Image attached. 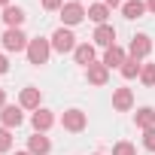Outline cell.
<instances>
[{
	"mask_svg": "<svg viewBox=\"0 0 155 155\" xmlns=\"http://www.w3.org/2000/svg\"><path fill=\"white\" fill-rule=\"evenodd\" d=\"M15 155H31V152H15Z\"/></svg>",
	"mask_w": 155,
	"mask_h": 155,
	"instance_id": "obj_31",
	"label": "cell"
},
{
	"mask_svg": "<svg viewBox=\"0 0 155 155\" xmlns=\"http://www.w3.org/2000/svg\"><path fill=\"white\" fill-rule=\"evenodd\" d=\"M113 155H137V146L128 143V140H119V143L113 146Z\"/></svg>",
	"mask_w": 155,
	"mask_h": 155,
	"instance_id": "obj_22",
	"label": "cell"
},
{
	"mask_svg": "<svg viewBox=\"0 0 155 155\" xmlns=\"http://www.w3.org/2000/svg\"><path fill=\"white\" fill-rule=\"evenodd\" d=\"M88 18H91L94 25H107V18H110V6H107V3H91V6H88Z\"/></svg>",
	"mask_w": 155,
	"mask_h": 155,
	"instance_id": "obj_19",
	"label": "cell"
},
{
	"mask_svg": "<svg viewBox=\"0 0 155 155\" xmlns=\"http://www.w3.org/2000/svg\"><path fill=\"white\" fill-rule=\"evenodd\" d=\"M49 55H52V43H49V40L34 37V40L28 43V61H31L34 67H43V64L49 61Z\"/></svg>",
	"mask_w": 155,
	"mask_h": 155,
	"instance_id": "obj_3",
	"label": "cell"
},
{
	"mask_svg": "<svg viewBox=\"0 0 155 155\" xmlns=\"http://www.w3.org/2000/svg\"><path fill=\"white\" fill-rule=\"evenodd\" d=\"M143 149H149V152H155V128H149V131H143Z\"/></svg>",
	"mask_w": 155,
	"mask_h": 155,
	"instance_id": "obj_24",
	"label": "cell"
},
{
	"mask_svg": "<svg viewBox=\"0 0 155 155\" xmlns=\"http://www.w3.org/2000/svg\"><path fill=\"white\" fill-rule=\"evenodd\" d=\"M61 125H64V131H70V134H79V131H85V125H88V116H85L79 107H70V110H64V116H61Z\"/></svg>",
	"mask_w": 155,
	"mask_h": 155,
	"instance_id": "obj_5",
	"label": "cell"
},
{
	"mask_svg": "<svg viewBox=\"0 0 155 155\" xmlns=\"http://www.w3.org/2000/svg\"><path fill=\"white\" fill-rule=\"evenodd\" d=\"M88 18V9L82 3H76V0H70V3L61 6V25L64 28H76V25H82Z\"/></svg>",
	"mask_w": 155,
	"mask_h": 155,
	"instance_id": "obj_4",
	"label": "cell"
},
{
	"mask_svg": "<svg viewBox=\"0 0 155 155\" xmlns=\"http://www.w3.org/2000/svg\"><path fill=\"white\" fill-rule=\"evenodd\" d=\"M146 12H152V15H155V0H146Z\"/></svg>",
	"mask_w": 155,
	"mask_h": 155,
	"instance_id": "obj_28",
	"label": "cell"
},
{
	"mask_svg": "<svg viewBox=\"0 0 155 155\" xmlns=\"http://www.w3.org/2000/svg\"><path fill=\"white\" fill-rule=\"evenodd\" d=\"M0 18H3V25H6V28H21L28 15H25V9H21V6H12V3H9V6L3 9V15H0Z\"/></svg>",
	"mask_w": 155,
	"mask_h": 155,
	"instance_id": "obj_16",
	"label": "cell"
},
{
	"mask_svg": "<svg viewBox=\"0 0 155 155\" xmlns=\"http://www.w3.org/2000/svg\"><path fill=\"white\" fill-rule=\"evenodd\" d=\"M40 104H43L40 88H34V85L21 88V94H18V107H21V110H40Z\"/></svg>",
	"mask_w": 155,
	"mask_h": 155,
	"instance_id": "obj_11",
	"label": "cell"
},
{
	"mask_svg": "<svg viewBox=\"0 0 155 155\" xmlns=\"http://www.w3.org/2000/svg\"><path fill=\"white\" fill-rule=\"evenodd\" d=\"M140 70H143V64H140V61H134V58H128V61L119 67L122 79H140Z\"/></svg>",
	"mask_w": 155,
	"mask_h": 155,
	"instance_id": "obj_20",
	"label": "cell"
},
{
	"mask_svg": "<svg viewBox=\"0 0 155 155\" xmlns=\"http://www.w3.org/2000/svg\"><path fill=\"white\" fill-rule=\"evenodd\" d=\"M94 155H104V152H94Z\"/></svg>",
	"mask_w": 155,
	"mask_h": 155,
	"instance_id": "obj_32",
	"label": "cell"
},
{
	"mask_svg": "<svg viewBox=\"0 0 155 155\" xmlns=\"http://www.w3.org/2000/svg\"><path fill=\"white\" fill-rule=\"evenodd\" d=\"M122 15L125 18H143L146 15V3H143V0H125V3H122Z\"/></svg>",
	"mask_w": 155,
	"mask_h": 155,
	"instance_id": "obj_18",
	"label": "cell"
},
{
	"mask_svg": "<svg viewBox=\"0 0 155 155\" xmlns=\"http://www.w3.org/2000/svg\"><path fill=\"white\" fill-rule=\"evenodd\" d=\"M28 152H31V155H49V152H52V140H49L46 134H37V131H34V134L28 137Z\"/></svg>",
	"mask_w": 155,
	"mask_h": 155,
	"instance_id": "obj_13",
	"label": "cell"
},
{
	"mask_svg": "<svg viewBox=\"0 0 155 155\" xmlns=\"http://www.w3.org/2000/svg\"><path fill=\"white\" fill-rule=\"evenodd\" d=\"M0 43H3V49H6V52H28L31 37H28L21 28H6V31H3V37H0Z\"/></svg>",
	"mask_w": 155,
	"mask_h": 155,
	"instance_id": "obj_1",
	"label": "cell"
},
{
	"mask_svg": "<svg viewBox=\"0 0 155 155\" xmlns=\"http://www.w3.org/2000/svg\"><path fill=\"white\" fill-rule=\"evenodd\" d=\"M101 3H107V6L113 9V6H122V0H101Z\"/></svg>",
	"mask_w": 155,
	"mask_h": 155,
	"instance_id": "obj_27",
	"label": "cell"
},
{
	"mask_svg": "<svg viewBox=\"0 0 155 155\" xmlns=\"http://www.w3.org/2000/svg\"><path fill=\"white\" fill-rule=\"evenodd\" d=\"M131 107H134V91L125 88V85L116 88V91H113V110H116V113H128Z\"/></svg>",
	"mask_w": 155,
	"mask_h": 155,
	"instance_id": "obj_12",
	"label": "cell"
},
{
	"mask_svg": "<svg viewBox=\"0 0 155 155\" xmlns=\"http://www.w3.org/2000/svg\"><path fill=\"white\" fill-rule=\"evenodd\" d=\"M134 125H137L140 131L155 128V110H152V107H140V110H137V116H134Z\"/></svg>",
	"mask_w": 155,
	"mask_h": 155,
	"instance_id": "obj_17",
	"label": "cell"
},
{
	"mask_svg": "<svg viewBox=\"0 0 155 155\" xmlns=\"http://www.w3.org/2000/svg\"><path fill=\"white\" fill-rule=\"evenodd\" d=\"M149 52H152V40H149V34H134V37H131V46H128V58L143 61V58H149Z\"/></svg>",
	"mask_w": 155,
	"mask_h": 155,
	"instance_id": "obj_6",
	"label": "cell"
},
{
	"mask_svg": "<svg viewBox=\"0 0 155 155\" xmlns=\"http://www.w3.org/2000/svg\"><path fill=\"white\" fill-rule=\"evenodd\" d=\"M0 122H3V128H18L21 122H25V110L18 107V104H6L3 110H0Z\"/></svg>",
	"mask_w": 155,
	"mask_h": 155,
	"instance_id": "obj_7",
	"label": "cell"
},
{
	"mask_svg": "<svg viewBox=\"0 0 155 155\" xmlns=\"http://www.w3.org/2000/svg\"><path fill=\"white\" fill-rule=\"evenodd\" d=\"M49 43H52V52H61V55L76 52V46H79V43H76V37H73V31H70V28H64V25L49 37Z\"/></svg>",
	"mask_w": 155,
	"mask_h": 155,
	"instance_id": "obj_2",
	"label": "cell"
},
{
	"mask_svg": "<svg viewBox=\"0 0 155 155\" xmlns=\"http://www.w3.org/2000/svg\"><path fill=\"white\" fill-rule=\"evenodd\" d=\"M3 107H6V91L0 88V110H3Z\"/></svg>",
	"mask_w": 155,
	"mask_h": 155,
	"instance_id": "obj_29",
	"label": "cell"
},
{
	"mask_svg": "<svg viewBox=\"0 0 155 155\" xmlns=\"http://www.w3.org/2000/svg\"><path fill=\"white\" fill-rule=\"evenodd\" d=\"M6 70H9V58H6V55H0V76H3Z\"/></svg>",
	"mask_w": 155,
	"mask_h": 155,
	"instance_id": "obj_26",
	"label": "cell"
},
{
	"mask_svg": "<svg viewBox=\"0 0 155 155\" xmlns=\"http://www.w3.org/2000/svg\"><path fill=\"white\" fill-rule=\"evenodd\" d=\"M40 3H43V9H49V12H61L64 0H40Z\"/></svg>",
	"mask_w": 155,
	"mask_h": 155,
	"instance_id": "obj_25",
	"label": "cell"
},
{
	"mask_svg": "<svg viewBox=\"0 0 155 155\" xmlns=\"http://www.w3.org/2000/svg\"><path fill=\"white\" fill-rule=\"evenodd\" d=\"M125 61H128V52H125L122 46H110V49H104V64H107L110 70H119Z\"/></svg>",
	"mask_w": 155,
	"mask_h": 155,
	"instance_id": "obj_14",
	"label": "cell"
},
{
	"mask_svg": "<svg viewBox=\"0 0 155 155\" xmlns=\"http://www.w3.org/2000/svg\"><path fill=\"white\" fill-rule=\"evenodd\" d=\"M76 3H82V0H76Z\"/></svg>",
	"mask_w": 155,
	"mask_h": 155,
	"instance_id": "obj_33",
	"label": "cell"
},
{
	"mask_svg": "<svg viewBox=\"0 0 155 155\" xmlns=\"http://www.w3.org/2000/svg\"><path fill=\"white\" fill-rule=\"evenodd\" d=\"M91 40H94V46L110 49V46H116V28H113L110 21H107V25H97L94 34H91Z\"/></svg>",
	"mask_w": 155,
	"mask_h": 155,
	"instance_id": "obj_10",
	"label": "cell"
},
{
	"mask_svg": "<svg viewBox=\"0 0 155 155\" xmlns=\"http://www.w3.org/2000/svg\"><path fill=\"white\" fill-rule=\"evenodd\" d=\"M9 149H12V134H9V128L0 125V152H9Z\"/></svg>",
	"mask_w": 155,
	"mask_h": 155,
	"instance_id": "obj_23",
	"label": "cell"
},
{
	"mask_svg": "<svg viewBox=\"0 0 155 155\" xmlns=\"http://www.w3.org/2000/svg\"><path fill=\"white\" fill-rule=\"evenodd\" d=\"M140 82H143L146 88L155 85V64H143V70H140Z\"/></svg>",
	"mask_w": 155,
	"mask_h": 155,
	"instance_id": "obj_21",
	"label": "cell"
},
{
	"mask_svg": "<svg viewBox=\"0 0 155 155\" xmlns=\"http://www.w3.org/2000/svg\"><path fill=\"white\" fill-rule=\"evenodd\" d=\"M85 79H88L91 85H107V82H110V67H107L104 61H94L91 67H85Z\"/></svg>",
	"mask_w": 155,
	"mask_h": 155,
	"instance_id": "obj_9",
	"label": "cell"
},
{
	"mask_svg": "<svg viewBox=\"0 0 155 155\" xmlns=\"http://www.w3.org/2000/svg\"><path fill=\"white\" fill-rule=\"evenodd\" d=\"M31 125H34V131H37V134H46V131L55 125V113H52V110H46V107H40V110H34Z\"/></svg>",
	"mask_w": 155,
	"mask_h": 155,
	"instance_id": "obj_8",
	"label": "cell"
},
{
	"mask_svg": "<svg viewBox=\"0 0 155 155\" xmlns=\"http://www.w3.org/2000/svg\"><path fill=\"white\" fill-rule=\"evenodd\" d=\"M73 61L79 67H91L94 64V43H79L76 52H73Z\"/></svg>",
	"mask_w": 155,
	"mask_h": 155,
	"instance_id": "obj_15",
	"label": "cell"
},
{
	"mask_svg": "<svg viewBox=\"0 0 155 155\" xmlns=\"http://www.w3.org/2000/svg\"><path fill=\"white\" fill-rule=\"evenodd\" d=\"M9 6V0H0V9H6Z\"/></svg>",
	"mask_w": 155,
	"mask_h": 155,
	"instance_id": "obj_30",
	"label": "cell"
}]
</instances>
